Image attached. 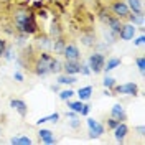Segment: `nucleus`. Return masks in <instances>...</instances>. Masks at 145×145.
I'll return each mask as SVG.
<instances>
[{"mask_svg":"<svg viewBox=\"0 0 145 145\" xmlns=\"http://www.w3.org/2000/svg\"><path fill=\"white\" fill-rule=\"evenodd\" d=\"M53 58L54 56H51V54L46 53V51H41V53L38 54L35 64H33V71H35L36 76L43 78L46 74H50V64L53 61Z\"/></svg>","mask_w":145,"mask_h":145,"instance_id":"1","label":"nucleus"},{"mask_svg":"<svg viewBox=\"0 0 145 145\" xmlns=\"http://www.w3.org/2000/svg\"><path fill=\"white\" fill-rule=\"evenodd\" d=\"M104 63H106V56H104V53H101V51H96V53L89 54V58H88V64H89L91 71L94 72V74H99L102 71Z\"/></svg>","mask_w":145,"mask_h":145,"instance_id":"2","label":"nucleus"},{"mask_svg":"<svg viewBox=\"0 0 145 145\" xmlns=\"http://www.w3.org/2000/svg\"><path fill=\"white\" fill-rule=\"evenodd\" d=\"M86 124H88V129H89V138H99L102 134H104V125L97 122V120H94V119L88 117L86 119Z\"/></svg>","mask_w":145,"mask_h":145,"instance_id":"3","label":"nucleus"},{"mask_svg":"<svg viewBox=\"0 0 145 145\" xmlns=\"http://www.w3.org/2000/svg\"><path fill=\"white\" fill-rule=\"evenodd\" d=\"M117 94H125V96H137L138 94V86L135 82H125L120 86H114Z\"/></svg>","mask_w":145,"mask_h":145,"instance_id":"4","label":"nucleus"},{"mask_svg":"<svg viewBox=\"0 0 145 145\" xmlns=\"http://www.w3.org/2000/svg\"><path fill=\"white\" fill-rule=\"evenodd\" d=\"M135 31H137L135 25L127 23V25H122V28H120V31H119L117 36L120 38V40H124V41H130V40L135 36Z\"/></svg>","mask_w":145,"mask_h":145,"instance_id":"5","label":"nucleus"},{"mask_svg":"<svg viewBox=\"0 0 145 145\" xmlns=\"http://www.w3.org/2000/svg\"><path fill=\"white\" fill-rule=\"evenodd\" d=\"M110 8H112V12H114V15L119 18H125L129 13H130V10H129V7H127L125 2H120V0H117V2H114L112 5H110Z\"/></svg>","mask_w":145,"mask_h":145,"instance_id":"6","label":"nucleus"},{"mask_svg":"<svg viewBox=\"0 0 145 145\" xmlns=\"http://www.w3.org/2000/svg\"><path fill=\"white\" fill-rule=\"evenodd\" d=\"M63 56L66 58V59H79V58H81V51H79L78 45H74V43H69V45L64 46Z\"/></svg>","mask_w":145,"mask_h":145,"instance_id":"7","label":"nucleus"},{"mask_svg":"<svg viewBox=\"0 0 145 145\" xmlns=\"http://www.w3.org/2000/svg\"><path fill=\"white\" fill-rule=\"evenodd\" d=\"M63 69H64V74L76 76L81 69V63H79V59H66V63H63Z\"/></svg>","mask_w":145,"mask_h":145,"instance_id":"8","label":"nucleus"},{"mask_svg":"<svg viewBox=\"0 0 145 145\" xmlns=\"http://www.w3.org/2000/svg\"><path fill=\"white\" fill-rule=\"evenodd\" d=\"M38 138H40V142H43V144H46V145H53V144L58 142L56 137L53 135V132H51L50 129H40Z\"/></svg>","mask_w":145,"mask_h":145,"instance_id":"9","label":"nucleus"},{"mask_svg":"<svg viewBox=\"0 0 145 145\" xmlns=\"http://www.w3.org/2000/svg\"><path fill=\"white\" fill-rule=\"evenodd\" d=\"M112 130H114V137H116V140L119 144H122L125 140L127 134H129V127H127L125 122H119V125L116 129H112Z\"/></svg>","mask_w":145,"mask_h":145,"instance_id":"10","label":"nucleus"},{"mask_svg":"<svg viewBox=\"0 0 145 145\" xmlns=\"http://www.w3.org/2000/svg\"><path fill=\"white\" fill-rule=\"evenodd\" d=\"M10 107L15 109L18 114H20V117H25L27 112H28L27 104H25V101H22V99H12L10 101Z\"/></svg>","mask_w":145,"mask_h":145,"instance_id":"11","label":"nucleus"},{"mask_svg":"<svg viewBox=\"0 0 145 145\" xmlns=\"http://www.w3.org/2000/svg\"><path fill=\"white\" fill-rule=\"evenodd\" d=\"M110 117H114L116 120H119V122H124V120L127 119L125 109L122 107L120 104H114L112 109H110Z\"/></svg>","mask_w":145,"mask_h":145,"instance_id":"12","label":"nucleus"},{"mask_svg":"<svg viewBox=\"0 0 145 145\" xmlns=\"http://www.w3.org/2000/svg\"><path fill=\"white\" fill-rule=\"evenodd\" d=\"M106 23H107L109 30H110V31H114V33H117V35H119V31H120V28H122V25H124V23L120 22V18H119V17H109Z\"/></svg>","mask_w":145,"mask_h":145,"instance_id":"13","label":"nucleus"},{"mask_svg":"<svg viewBox=\"0 0 145 145\" xmlns=\"http://www.w3.org/2000/svg\"><path fill=\"white\" fill-rule=\"evenodd\" d=\"M64 46H66V41H64V38H63V36H58V38H53V41H51V48L54 50V53L63 54Z\"/></svg>","mask_w":145,"mask_h":145,"instance_id":"14","label":"nucleus"},{"mask_svg":"<svg viewBox=\"0 0 145 145\" xmlns=\"http://www.w3.org/2000/svg\"><path fill=\"white\" fill-rule=\"evenodd\" d=\"M51 41H53V38L48 36V35H38V38H36V45H38V48H43V50L51 48Z\"/></svg>","mask_w":145,"mask_h":145,"instance_id":"15","label":"nucleus"},{"mask_svg":"<svg viewBox=\"0 0 145 145\" xmlns=\"http://www.w3.org/2000/svg\"><path fill=\"white\" fill-rule=\"evenodd\" d=\"M117 66H120V58H116V56H112V58H109V59H107V63H104V68H102V71L107 74L109 71L116 69Z\"/></svg>","mask_w":145,"mask_h":145,"instance_id":"16","label":"nucleus"},{"mask_svg":"<svg viewBox=\"0 0 145 145\" xmlns=\"http://www.w3.org/2000/svg\"><path fill=\"white\" fill-rule=\"evenodd\" d=\"M92 86H86V88H81V89L78 91V97H79V101H89L91 96H92Z\"/></svg>","mask_w":145,"mask_h":145,"instance_id":"17","label":"nucleus"},{"mask_svg":"<svg viewBox=\"0 0 145 145\" xmlns=\"http://www.w3.org/2000/svg\"><path fill=\"white\" fill-rule=\"evenodd\" d=\"M10 144L12 145H31L33 140L27 135H20V137H12L10 138Z\"/></svg>","mask_w":145,"mask_h":145,"instance_id":"18","label":"nucleus"},{"mask_svg":"<svg viewBox=\"0 0 145 145\" xmlns=\"http://www.w3.org/2000/svg\"><path fill=\"white\" fill-rule=\"evenodd\" d=\"M50 36L51 38H58V36H63V30H61V25L58 20H53L51 22V30H50Z\"/></svg>","mask_w":145,"mask_h":145,"instance_id":"19","label":"nucleus"},{"mask_svg":"<svg viewBox=\"0 0 145 145\" xmlns=\"http://www.w3.org/2000/svg\"><path fill=\"white\" fill-rule=\"evenodd\" d=\"M127 7L132 13H144L142 12V2L140 0H127Z\"/></svg>","mask_w":145,"mask_h":145,"instance_id":"20","label":"nucleus"},{"mask_svg":"<svg viewBox=\"0 0 145 145\" xmlns=\"http://www.w3.org/2000/svg\"><path fill=\"white\" fill-rule=\"evenodd\" d=\"M78 81L76 79V76H72V74H61L59 78H58V84H63V86H71L74 82Z\"/></svg>","mask_w":145,"mask_h":145,"instance_id":"21","label":"nucleus"},{"mask_svg":"<svg viewBox=\"0 0 145 145\" xmlns=\"http://www.w3.org/2000/svg\"><path fill=\"white\" fill-rule=\"evenodd\" d=\"M81 41L84 46H94L96 45V35L94 33H84V35H81Z\"/></svg>","mask_w":145,"mask_h":145,"instance_id":"22","label":"nucleus"},{"mask_svg":"<svg viewBox=\"0 0 145 145\" xmlns=\"http://www.w3.org/2000/svg\"><path fill=\"white\" fill-rule=\"evenodd\" d=\"M127 17H129V20H130V23H132V25H138V27H142V25H144V13H132V15H130V13H129V15H127Z\"/></svg>","mask_w":145,"mask_h":145,"instance_id":"23","label":"nucleus"},{"mask_svg":"<svg viewBox=\"0 0 145 145\" xmlns=\"http://www.w3.org/2000/svg\"><path fill=\"white\" fill-rule=\"evenodd\" d=\"M82 106H84V102H82V101H69V99H68V109H69V110H74V112L81 114Z\"/></svg>","mask_w":145,"mask_h":145,"instance_id":"24","label":"nucleus"},{"mask_svg":"<svg viewBox=\"0 0 145 145\" xmlns=\"http://www.w3.org/2000/svg\"><path fill=\"white\" fill-rule=\"evenodd\" d=\"M58 119H59V114L58 112H54L51 116H46V117H41L36 120V125H41V124H46V122H58Z\"/></svg>","mask_w":145,"mask_h":145,"instance_id":"25","label":"nucleus"},{"mask_svg":"<svg viewBox=\"0 0 145 145\" xmlns=\"http://www.w3.org/2000/svg\"><path fill=\"white\" fill-rule=\"evenodd\" d=\"M61 69H63V63L58 58H53V61L50 64V72H59Z\"/></svg>","mask_w":145,"mask_h":145,"instance_id":"26","label":"nucleus"},{"mask_svg":"<svg viewBox=\"0 0 145 145\" xmlns=\"http://www.w3.org/2000/svg\"><path fill=\"white\" fill-rule=\"evenodd\" d=\"M104 38H106V43L112 45V43L116 41V38H117V33H114V31L107 30V31H104Z\"/></svg>","mask_w":145,"mask_h":145,"instance_id":"27","label":"nucleus"},{"mask_svg":"<svg viewBox=\"0 0 145 145\" xmlns=\"http://www.w3.org/2000/svg\"><path fill=\"white\" fill-rule=\"evenodd\" d=\"M72 96H74V91H72V89H63L61 92H59V99H61V101L71 99Z\"/></svg>","mask_w":145,"mask_h":145,"instance_id":"28","label":"nucleus"},{"mask_svg":"<svg viewBox=\"0 0 145 145\" xmlns=\"http://www.w3.org/2000/svg\"><path fill=\"white\" fill-rule=\"evenodd\" d=\"M102 84H104V88H106V89H114V86H116V79H114V78H110V76H106V78H104V81H102Z\"/></svg>","mask_w":145,"mask_h":145,"instance_id":"29","label":"nucleus"},{"mask_svg":"<svg viewBox=\"0 0 145 145\" xmlns=\"http://www.w3.org/2000/svg\"><path fill=\"white\" fill-rule=\"evenodd\" d=\"M135 63H137V66H138L140 74H144V72H145V58H144V56H138V58L135 59Z\"/></svg>","mask_w":145,"mask_h":145,"instance_id":"30","label":"nucleus"},{"mask_svg":"<svg viewBox=\"0 0 145 145\" xmlns=\"http://www.w3.org/2000/svg\"><path fill=\"white\" fill-rule=\"evenodd\" d=\"M79 72L81 74H84V76H89V74H92V71H91V68H89V64L88 63H81V69H79Z\"/></svg>","mask_w":145,"mask_h":145,"instance_id":"31","label":"nucleus"},{"mask_svg":"<svg viewBox=\"0 0 145 145\" xmlns=\"http://www.w3.org/2000/svg\"><path fill=\"white\" fill-rule=\"evenodd\" d=\"M79 124H81V120L78 119V116H74V117L69 119V125H71V129H79Z\"/></svg>","mask_w":145,"mask_h":145,"instance_id":"32","label":"nucleus"},{"mask_svg":"<svg viewBox=\"0 0 145 145\" xmlns=\"http://www.w3.org/2000/svg\"><path fill=\"white\" fill-rule=\"evenodd\" d=\"M3 58H5L7 61H12V59H13V54H12V46H7V48H5V51H3Z\"/></svg>","mask_w":145,"mask_h":145,"instance_id":"33","label":"nucleus"},{"mask_svg":"<svg viewBox=\"0 0 145 145\" xmlns=\"http://www.w3.org/2000/svg\"><path fill=\"white\" fill-rule=\"evenodd\" d=\"M134 40V45L135 46H144V43H145V36L144 35H140L138 38H132Z\"/></svg>","mask_w":145,"mask_h":145,"instance_id":"34","label":"nucleus"},{"mask_svg":"<svg viewBox=\"0 0 145 145\" xmlns=\"http://www.w3.org/2000/svg\"><path fill=\"white\" fill-rule=\"evenodd\" d=\"M99 17H101V20H102V22L106 23V22H107V18L110 17V15H109V10L102 8V10H101V13H99Z\"/></svg>","mask_w":145,"mask_h":145,"instance_id":"35","label":"nucleus"},{"mask_svg":"<svg viewBox=\"0 0 145 145\" xmlns=\"http://www.w3.org/2000/svg\"><path fill=\"white\" fill-rule=\"evenodd\" d=\"M89 112H91V106H89V104H84L79 116H84V117H86V116H89Z\"/></svg>","mask_w":145,"mask_h":145,"instance_id":"36","label":"nucleus"},{"mask_svg":"<svg viewBox=\"0 0 145 145\" xmlns=\"http://www.w3.org/2000/svg\"><path fill=\"white\" fill-rule=\"evenodd\" d=\"M117 125H119V120H116L114 117H110L107 120V127H109V129H116Z\"/></svg>","mask_w":145,"mask_h":145,"instance_id":"37","label":"nucleus"},{"mask_svg":"<svg viewBox=\"0 0 145 145\" xmlns=\"http://www.w3.org/2000/svg\"><path fill=\"white\" fill-rule=\"evenodd\" d=\"M13 79H15V81H18V82H22L25 78H23V74H22L20 71H15V72H13Z\"/></svg>","mask_w":145,"mask_h":145,"instance_id":"38","label":"nucleus"},{"mask_svg":"<svg viewBox=\"0 0 145 145\" xmlns=\"http://www.w3.org/2000/svg\"><path fill=\"white\" fill-rule=\"evenodd\" d=\"M5 48H7V43H5V40H2V38H0V58L3 56V51H5Z\"/></svg>","mask_w":145,"mask_h":145,"instance_id":"39","label":"nucleus"},{"mask_svg":"<svg viewBox=\"0 0 145 145\" xmlns=\"http://www.w3.org/2000/svg\"><path fill=\"white\" fill-rule=\"evenodd\" d=\"M135 130L138 132V135H140V137H144V135H145V127H144V125H138Z\"/></svg>","mask_w":145,"mask_h":145,"instance_id":"40","label":"nucleus"},{"mask_svg":"<svg viewBox=\"0 0 145 145\" xmlns=\"http://www.w3.org/2000/svg\"><path fill=\"white\" fill-rule=\"evenodd\" d=\"M74 116H78V112H74V110H68V112H66V117L68 119L74 117Z\"/></svg>","mask_w":145,"mask_h":145,"instance_id":"41","label":"nucleus"},{"mask_svg":"<svg viewBox=\"0 0 145 145\" xmlns=\"http://www.w3.org/2000/svg\"><path fill=\"white\" fill-rule=\"evenodd\" d=\"M33 7H35V8H41V7H43V2H41V0H38V2L33 3Z\"/></svg>","mask_w":145,"mask_h":145,"instance_id":"42","label":"nucleus"},{"mask_svg":"<svg viewBox=\"0 0 145 145\" xmlns=\"http://www.w3.org/2000/svg\"><path fill=\"white\" fill-rule=\"evenodd\" d=\"M38 15H40V17H43V18H46V17H48V12H46V10H40V12H38Z\"/></svg>","mask_w":145,"mask_h":145,"instance_id":"43","label":"nucleus"},{"mask_svg":"<svg viewBox=\"0 0 145 145\" xmlns=\"http://www.w3.org/2000/svg\"><path fill=\"white\" fill-rule=\"evenodd\" d=\"M5 2H10V0H5Z\"/></svg>","mask_w":145,"mask_h":145,"instance_id":"44","label":"nucleus"},{"mask_svg":"<svg viewBox=\"0 0 145 145\" xmlns=\"http://www.w3.org/2000/svg\"><path fill=\"white\" fill-rule=\"evenodd\" d=\"M0 130H2V129H0Z\"/></svg>","mask_w":145,"mask_h":145,"instance_id":"45","label":"nucleus"}]
</instances>
